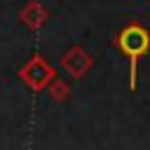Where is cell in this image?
I'll use <instances>...</instances> for the list:
<instances>
[{
	"label": "cell",
	"mask_w": 150,
	"mask_h": 150,
	"mask_svg": "<svg viewBox=\"0 0 150 150\" xmlns=\"http://www.w3.org/2000/svg\"><path fill=\"white\" fill-rule=\"evenodd\" d=\"M120 47H122V52L127 54V56H131V66H134V61H136V56H141V54H145L148 52V47H150V35L143 30V28H138V26H131V28H127L122 35H120Z\"/></svg>",
	"instance_id": "1"
}]
</instances>
